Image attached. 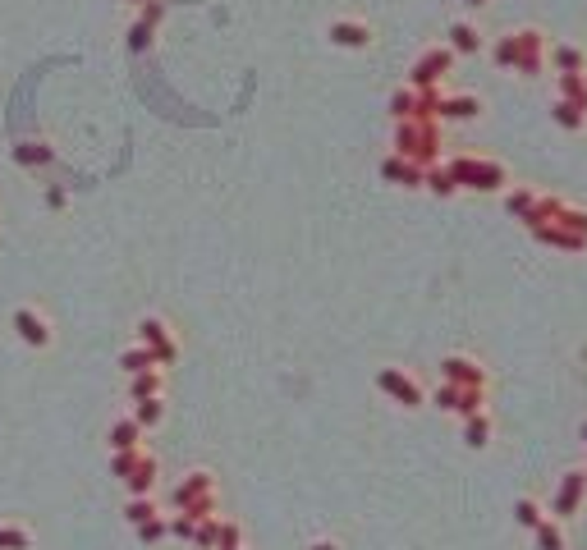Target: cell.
Returning <instances> with one entry per match:
<instances>
[{
	"label": "cell",
	"instance_id": "cell-36",
	"mask_svg": "<svg viewBox=\"0 0 587 550\" xmlns=\"http://www.w3.org/2000/svg\"><path fill=\"white\" fill-rule=\"evenodd\" d=\"M14 161L19 165H51V147H42V143H19L14 147Z\"/></svg>",
	"mask_w": 587,
	"mask_h": 550
},
{
	"label": "cell",
	"instance_id": "cell-30",
	"mask_svg": "<svg viewBox=\"0 0 587 550\" xmlns=\"http://www.w3.org/2000/svg\"><path fill=\"white\" fill-rule=\"evenodd\" d=\"M120 367L129 372V376H138V372H147V367H156V353L152 349H129V353H120Z\"/></svg>",
	"mask_w": 587,
	"mask_h": 550
},
{
	"label": "cell",
	"instance_id": "cell-22",
	"mask_svg": "<svg viewBox=\"0 0 587 550\" xmlns=\"http://www.w3.org/2000/svg\"><path fill=\"white\" fill-rule=\"evenodd\" d=\"M143 463H152V454H147L143 445H133V450H115V459H111V473L124 482V477H133V473H138Z\"/></svg>",
	"mask_w": 587,
	"mask_h": 550
},
{
	"label": "cell",
	"instance_id": "cell-43",
	"mask_svg": "<svg viewBox=\"0 0 587 550\" xmlns=\"http://www.w3.org/2000/svg\"><path fill=\"white\" fill-rule=\"evenodd\" d=\"M464 5H468V10H482V5H491V0H464Z\"/></svg>",
	"mask_w": 587,
	"mask_h": 550
},
{
	"label": "cell",
	"instance_id": "cell-35",
	"mask_svg": "<svg viewBox=\"0 0 587 550\" xmlns=\"http://www.w3.org/2000/svg\"><path fill=\"white\" fill-rule=\"evenodd\" d=\"M124 518L138 528V522H147V518H156V505H152V495H133V500L124 505Z\"/></svg>",
	"mask_w": 587,
	"mask_h": 550
},
{
	"label": "cell",
	"instance_id": "cell-21",
	"mask_svg": "<svg viewBox=\"0 0 587 550\" xmlns=\"http://www.w3.org/2000/svg\"><path fill=\"white\" fill-rule=\"evenodd\" d=\"M422 188H432L436 198H455L459 192V184H455V175L445 170V161H436V165H427V175H422Z\"/></svg>",
	"mask_w": 587,
	"mask_h": 550
},
{
	"label": "cell",
	"instance_id": "cell-9",
	"mask_svg": "<svg viewBox=\"0 0 587 550\" xmlns=\"http://www.w3.org/2000/svg\"><path fill=\"white\" fill-rule=\"evenodd\" d=\"M441 381H450V385H477V390H487V385H491L487 367L477 363V358H468V353H450L441 363Z\"/></svg>",
	"mask_w": 587,
	"mask_h": 550
},
{
	"label": "cell",
	"instance_id": "cell-33",
	"mask_svg": "<svg viewBox=\"0 0 587 550\" xmlns=\"http://www.w3.org/2000/svg\"><path fill=\"white\" fill-rule=\"evenodd\" d=\"M491 55H496V65H500V69H514V60H519V42H514V33H505V37H496V46H491Z\"/></svg>",
	"mask_w": 587,
	"mask_h": 550
},
{
	"label": "cell",
	"instance_id": "cell-29",
	"mask_svg": "<svg viewBox=\"0 0 587 550\" xmlns=\"http://www.w3.org/2000/svg\"><path fill=\"white\" fill-rule=\"evenodd\" d=\"M216 550H244V528H239L234 518L216 522Z\"/></svg>",
	"mask_w": 587,
	"mask_h": 550
},
{
	"label": "cell",
	"instance_id": "cell-46",
	"mask_svg": "<svg viewBox=\"0 0 587 550\" xmlns=\"http://www.w3.org/2000/svg\"><path fill=\"white\" fill-rule=\"evenodd\" d=\"M583 473H587V468H583Z\"/></svg>",
	"mask_w": 587,
	"mask_h": 550
},
{
	"label": "cell",
	"instance_id": "cell-19",
	"mask_svg": "<svg viewBox=\"0 0 587 550\" xmlns=\"http://www.w3.org/2000/svg\"><path fill=\"white\" fill-rule=\"evenodd\" d=\"M477 115H482V97H473V92L441 101V120H477Z\"/></svg>",
	"mask_w": 587,
	"mask_h": 550
},
{
	"label": "cell",
	"instance_id": "cell-40",
	"mask_svg": "<svg viewBox=\"0 0 587 550\" xmlns=\"http://www.w3.org/2000/svg\"><path fill=\"white\" fill-rule=\"evenodd\" d=\"M152 33H156V28L138 19V23H133V33H129V46H133V51H143V46L152 42Z\"/></svg>",
	"mask_w": 587,
	"mask_h": 550
},
{
	"label": "cell",
	"instance_id": "cell-5",
	"mask_svg": "<svg viewBox=\"0 0 587 550\" xmlns=\"http://www.w3.org/2000/svg\"><path fill=\"white\" fill-rule=\"evenodd\" d=\"M377 390L390 395L399 408H422L427 395H422V385L404 372V367H377Z\"/></svg>",
	"mask_w": 587,
	"mask_h": 550
},
{
	"label": "cell",
	"instance_id": "cell-38",
	"mask_svg": "<svg viewBox=\"0 0 587 550\" xmlns=\"http://www.w3.org/2000/svg\"><path fill=\"white\" fill-rule=\"evenodd\" d=\"M455 399H459V385H450V381H441L436 395H432V404H436L441 412H455Z\"/></svg>",
	"mask_w": 587,
	"mask_h": 550
},
{
	"label": "cell",
	"instance_id": "cell-6",
	"mask_svg": "<svg viewBox=\"0 0 587 550\" xmlns=\"http://www.w3.org/2000/svg\"><path fill=\"white\" fill-rule=\"evenodd\" d=\"M514 42H519L514 74H523V78H537V74L546 69V51H551L546 33H542V28H519V33H514Z\"/></svg>",
	"mask_w": 587,
	"mask_h": 550
},
{
	"label": "cell",
	"instance_id": "cell-18",
	"mask_svg": "<svg viewBox=\"0 0 587 550\" xmlns=\"http://www.w3.org/2000/svg\"><path fill=\"white\" fill-rule=\"evenodd\" d=\"M532 541H537V550H569V541H565V522L560 518H542L537 528H532Z\"/></svg>",
	"mask_w": 587,
	"mask_h": 550
},
{
	"label": "cell",
	"instance_id": "cell-15",
	"mask_svg": "<svg viewBox=\"0 0 587 550\" xmlns=\"http://www.w3.org/2000/svg\"><path fill=\"white\" fill-rule=\"evenodd\" d=\"M464 445L468 450H487L491 445V412L487 408H477L464 418Z\"/></svg>",
	"mask_w": 587,
	"mask_h": 550
},
{
	"label": "cell",
	"instance_id": "cell-27",
	"mask_svg": "<svg viewBox=\"0 0 587 550\" xmlns=\"http://www.w3.org/2000/svg\"><path fill=\"white\" fill-rule=\"evenodd\" d=\"M0 550H33V532L23 522H0Z\"/></svg>",
	"mask_w": 587,
	"mask_h": 550
},
{
	"label": "cell",
	"instance_id": "cell-39",
	"mask_svg": "<svg viewBox=\"0 0 587 550\" xmlns=\"http://www.w3.org/2000/svg\"><path fill=\"white\" fill-rule=\"evenodd\" d=\"M193 532H198V518L193 514H179L170 522V537H179V541H193Z\"/></svg>",
	"mask_w": 587,
	"mask_h": 550
},
{
	"label": "cell",
	"instance_id": "cell-34",
	"mask_svg": "<svg viewBox=\"0 0 587 550\" xmlns=\"http://www.w3.org/2000/svg\"><path fill=\"white\" fill-rule=\"evenodd\" d=\"M170 537V522L156 514V518H147V522H138V541L143 546H156V541H166Z\"/></svg>",
	"mask_w": 587,
	"mask_h": 550
},
{
	"label": "cell",
	"instance_id": "cell-32",
	"mask_svg": "<svg viewBox=\"0 0 587 550\" xmlns=\"http://www.w3.org/2000/svg\"><path fill=\"white\" fill-rule=\"evenodd\" d=\"M124 486H129L133 495H152V486H156V459H152V463H143L133 477H124Z\"/></svg>",
	"mask_w": 587,
	"mask_h": 550
},
{
	"label": "cell",
	"instance_id": "cell-45",
	"mask_svg": "<svg viewBox=\"0 0 587 550\" xmlns=\"http://www.w3.org/2000/svg\"><path fill=\"white\" fill-rule=\"evenodd\" d=\"M583 445H587V422H583Z\"/></svg>",
	"mask_w": 587,
	"mask_h": 550
},
{
	"label": "cell",
	"instance_id": "cell-17",
	"mask_svg": "<svg viewBox=\"0 0 587 550\" xmlns=\"http://www.w3.org/2000/svg\"><path fill=\"white\" fill-rule=\"evenodd\" d=\"M450 51H455V55H477V51H482V33H477V28L473 23H450V42H445Z\"/></svg>",
	"mask_w": 587,
	"mask_h": 550
},
{
	"label": "cell",
	"instance_id": "cell-2",
	"mask_svg": "<svg viewBox=\"0 0 587 550\" xmlns=\"http://www.w3.org/2000/svg\"><path fill=\"white\" fill-rule=\"evenodd\" d=\"M445 170L455 175L459 192L473 188V192H505V184H510V175H505L500 161H487V156H450Z\"/></svg>",
	"mask_w": 587,
	"mask_h": 550
},
{
	"label": "cell",
	"instance_id": "cell-28",
	"mask_svg": "<svg viewBox=\"0 0 587 550\" xmlns=\"http://www.w3.org/2000/svg\"><path fill=\"white\" fill-rule=\"evenodd\" d=\"M546 518V509H542V500H532V495H523V500H514V522L519 528H537V522Z\"/></svg>",
	"mask_w": 587,
	"mask_h": 550
},
{
	"label": "cell",
	"instance_id": "cell-24",
	"mask_svg": "<svg viewBox=\"0 0 587 550\" xmlns=\"http://www.w3.org/2000/svg\"><path fill=\"white\" fill-rule=\"evenodd\" d=\"M161 390H166L161 367H147V372H138V376H133V385H129V395H133V399H152V395H161Z\"/></svg>",
	"mask_w": 587,
	"mask_h": 550
},
{
	"label": "cell",
	"instance_id": "cell-37",
	"mask_svg": "<svg viewBox=\"0 0 587 550\" xmlns=\"http://www.w3.org/2000/svg\"><path fill=\"white\" fill-rule=\"evenodd\" d=\"M216 514L211 518H198V532H193V541H198V550H216Z\"/></svg>",
	"mask_w": 587,
	"mask_h": 550
},
{
	"label": "cell",
	"instance_id": "cell-44",
	"mask_svg": "<svg viewBox=\"0 0 587 550\" xmlns=\"http://www.w3.org/2000/svg\"><path fill=\"white\" fill-rule=\"evenodd\" d=\"M129 5H138V10H143V5H147V0H129Z\"/></svg>",
	"mask_w": 587,
	"mask_h": 550
},
{
	"label": "cell",
	"instance_id": "cell-13",
	"mask_svg": "<svg viewBox=\"0 0 587 550\" xmlns=\"http://www.w3.org/2000/svg\"><path fill=\"white\" fill-rule=\"evenodd\" d=\"M422 165H413V161H404V156H386L381 161V179L386 184H399V188H422Z\"/></svg>",
	"mask_w": 587,
	"mask_h": 550
},
{
	"label": "cell",
	"instance_id": "cell-31",
	"mask_svg": "<svg viewBox=\"0 0 587 550\" xmlns=\"http://www.w3.org/2000/svg\"><path fill=\"white\" fill-rule=\"evenodd\" d=\"M390 115H395V120H413V115H418V92H413V88H399V92L390 97Z\"/></svg>",
	"mask_w": 587,
	"mask_h": 550
},
{
	"label": "cell",
	"instance_id": "cell-11",
	"mask_svg": "<svg viewBox=\"0 0 587 550\" xmlns=\"http://www.w3.org/2000/svg\"><path fill=\"white\" fill-rule=\"evenodd\" d=\"M326 37L335 46H344V51H367L372 46V23H363V19H335L326 28Z\"/></svg>",
	"mask_w": 587,
	"mask_h": 550
},
{
	"label": "cell",
	"instance_id": "cell-23",
	"mask_svg": "<svg viewBox=\"0 0 587 550\" xmlns=\"http://www.w3.org/2000/svg\"><path fill=\"white\" fill-rule=\"evenodd\" d=\"M560 82V101H574L578 110H587V74H555Z\"/></svg>",
	"mask_w": 587,
	"mask_h": 550
},
{
	"label": "cell",
	"instance_id": "cell-16",
	"mask_svg": "<svg viewBox=\"0 0 587 550\" xmlns=\"http://www.w3.org/2000/svg\"><path fill=\"white\" fill-rule=\"evenodd\" d=\"M537 198H542V192H532V188H510V192H505V211H510L514 220H523V225H532V216H537Z\"/></svg>",
	"mask_w": 587,
	"mask_h": 550
},
{
	"label": "cell",
	"instance_id": "cell-12",
	"mask_svg": "<svg viewBox=\"0 0 587 550\" xmlns=\"http://www.w3.org/2000/svg\"><path fill=\"white\" fill-rule=\"evenodd\" d=\"M546 65H551L555 74H587V51L574 46V42H555V46L546 51Z\"/></svg>",
	"mask_w": 587,
	"mask_h": 550
},
{
	"label": "cell",
	"instance_id": "cell-14",
	"mask_svg": "<svg viewBox=\"0 0 587 550\" xmlns=\"http://www.w3.org/2000/svg\"><path fill=\"white\" fill-rule=\"evenodd\" d=\"M532 239L546 243V248H560V253H587V239L560 230V225H532Z\"/></svg>",
	"mask_w": 587,
	"mask_h": 550
},
{
	"label": "cell",
	"instance_id": "cell-1",
	"mask_svg": "<svg viewBox=\"0 0 587 550\" xmlns=\"http://www.w3.org/2000/svg\"><path fill=\"white\" fill-rule=\"evenodd\" d=\"M395 156H404L413 165H436L441 161V120H395Z\"/></svg>",
	"mask_w": 587,
	"mask_h": 550
},
{
	"label": "cell",
	"instance_id": "cell-4",
	"mask_svg": "<svg viewBox=\"0 0 587 550\" xmlns=\"http://www.w3.org/2000/svg\"><path fill=\"white\" fill-rule=\"evenodd\" d=\"M450 69H455V51H450V46H427V51H422V60L409 69V88H413V92H422V88H441Z\"/></svg>",
	"mask_w": 587,
	"mask_h": 550
},
{
	"label": "cell",
	"instance_id": "cell-25",
	"mask_svg": "<svg viewBox=\"0 0 587 550\" xmlns=\"http://www.w3.org/2000/svg\"><path fill=\"white\" fill-rule=\"evenodd\" d=\"M106 440H111V450H133V445L143 440V427L133 422V418H120V422L111 427V436H106Z\"/></svg>",
	"mask_w": 587,
	"mask_h": 550
},
{
	"label": "cell",
	"instance_id": "cell-26",
	"mask_svg": "<svg viewBox=\"0 0 587 550\" xmlns=\"http://www.w3.org/2000/svg\"><path fill=\"white\" fill-rule=\"evenodd\" d=\"M133 404H138V408H133V422H138L143 431H147V427H156V422L166 418V404H161V395H152V399H133Z\"/></svg>",
	"mask_w": 587,
	"mask_h": 550
},
{
	"label": "cell",
	"instance_id": "cell-3",
	"mask_svg": "<svg viewBox=\"0 0 587 550\" xmlns=\"http://www.w3.org/2000/svg\"><path fill=\"white\" fill-rule=\"evenodd\" d=\"M175 505H179V514L211 518V514H216V477H211L207 468L189 473V477H184V482L175 486Z\"/></svg>",
	"mask_w": 587,
	"mask_h": 550
},
{
	"label": "cell",
	"instance_id": "cell-7",
	"mask_svg": "<svg viewBox=\"0 0 587 550\" xmlns=\"http://www.w3.org/2000/svg\"><path fill=\"white\" fill-rule=\"evenodd\" d=\"M583 500H587V473H583V468H569V473L560 477V491H555V500H551L546 514L565 522V518H574L583 509Z\"/></svg>",
	"mask_w": 587,
	"mask_h": 550
},
{
	"label": "cell",
	"instance_id": "cell-20",
	"mask_svg": "<svg viewBox=\"0 0 587 550\" xmlns=\"http://www.w3.org/2000/svg\"><path fill=\"white\" fill-rule=\"evenodd\" d=\"M551 120H555L560 129H565V133H583V129H587V110H578L574 101H560V97H555Z\"/></svg>",
	"mask_w": 587,
	"mask_h": 550
},
{
	"label": "cell",
	"instance_id": "cell-8",
	"mask_svg": "<svg viewBox=\"0 0 587 550\" xmlns=\"http://www.w3.org/2000/svg\"><path fill=\"white\" fill-rule=\"evenodd\" d=\"M138 344L156 353V367H170L175 358H179V344L170 340V326L161 317H143L138 321Z\"/></svg>",
	"mask_w": 587,
	"mask_h": 550
},
{
	"label": "cell",
	"instance_id": "cell-41",
	"mask_svg": "<svg viewBox=\"0 0 587 550\" xmlns=\"http://www.w3.org/2000/svg\"><path fill=\"white\" fill-rule=\"evenodd\" d=\"M46 207L51 211H65V188H46Z\"/></svg>",
	"mask_w": 587,
	"mask_h": 550
},
{
	"label": "cell",
	"instance_id": "cell-10",
	"mask_svg": "<svg viewBox=\"0 0 587 550\" xmlns=\"http://www.w3.org/2000/svg\"><path fill=\"white\" fill-rule=\"evenodd\" d=\"M14 330L23 340H28L33 349H51V340H56V330H51V321L33 308H14Z\"/></svg>",
	"mask_w": 587,
	"mask_h": 550
},
{
	"label": "cell",
	"instance_id": "cell-42",
	"mask_svg": "<svg viewBox=\"0 0 587 550\" xmlns=\"http://www.w3.org/2000/svg\"><path fill=\"white\" fill-rule=\"evenodd\" d=\"M308 550H344V546H340V541H335V537H317V541H312V546H308Z\"/></svg>",
	"mask_w": 587,
	"mask_h": 550
}]
</instances>
